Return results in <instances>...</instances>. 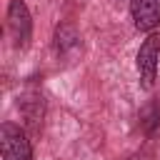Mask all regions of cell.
I'll use <instances>...</instances> for the list:
<instances>
[{"label": "cell", "instance_id": "8992f818", "mask_svg": "<svg viewBox=\"0 0 160 160\" xmlns=\"http://www.w3.org/2000/svg\"><path fill=\"white\" fill-rule=\"evenodd\" d=\"M140 125L145 128V132H155L160 128V102H150L140 112Z\"/></svg>", "mask_w": 160, "mask_h": 160}, {"label": "cell", "instance_id": "5b68a950", "mask_svg": "<svg viewBox=\"0 0 160 160\" xmlns=\"http://www.w3.org/2000/svg\"><path fill=\"white\" fill-rule=\"evenodd\" d=\"M52 40H55V52L58 55H70V52H75L80 48V38H78V32H75V28L70 22H60L55 28Z\"/></svg>", "mask_w": 160, "mask_h": 160}, {"label": "cell", "instance_id": "3957f363", "mask_svg": "<svg viewBox=\"0 0 160 160\" xmlns=\"http://www.w3.org/2000/svg\"><path fill=\"white\" fill-rule=\"evenodd\" d=\"M8 32H10L15 48H20V50L28 48L30 38H32V18L22 0H10V5H8Z\"/></svg>", "mask_w": 160, "mask_h": 160}, {"label": "cell", "instance_id": "277c9868", "mask_svg": "<svg viewBox=\"0 0 160 160\" xmlns=\"http://www.w3.org/2000/svg\"><path fill=\"white\" fill-rule=\"evenodd\" d=\"M130 15L138 30L150 32L160 25V0H130Z\"/></svg>", "mask_w": 160, "mask_h": 160}, {"label": "cell", "instance_id": "7a4b0ae2", "mask_svg": "<svg viewBox=\"0 0 160 160\" xmlns=\"http://www.w3.org/2000/svg\"><path fill=\"white\" fill-rule=\"evenodd\" d=\"M0 150L2 160H32V145L25 130L15 122H5L0 128Z\"/></svg>", "mask_w": 160, "mask_h": 160}, {"label": "cell", "instance_id": "6da1fadb", "mask_svg": "<svg viewBox=\"0 0 160 160\" xmlns=\"http://www.w3.org/2000/svg\"><path fill=\"white\" fill-rule=\"evenodd\" d=\"M158 60H160V32H150L140 50H138V58H135V68H138V75H140V85L145 90L152 88L155 82V75H158Z\"/></svg>", "mask_w": 160, "mask_h": 160}]
</instances>
